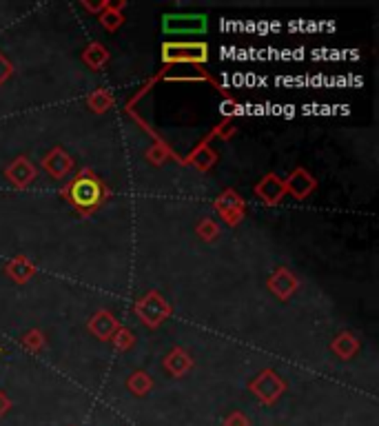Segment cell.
Listing matches in <instances>:
<instances>
[{
	"label": "cell",
	"mask_w": 379,
	"mask_h": 426,
	"mask_svg": "<svg viewBox=\"0 0 379 426\" xmlns=\"http://www.w3.org/2000/svg\"><path fill=\"white\" fill-rule=\"evenodd\" d=\"M167 155H169V149L164 147V144H160V142H157L153 149L146 151V158H149V160H151V162H155V165L164 162V160H167Z\"/></svg>",
	"instance_id": "obj_26"
},
{
	"label": "cell",
	"mask_w": 379,
	"mask_h": 426,
	"mask_svg": "<svg viewBox=\"0 0 379 426\" xmlns=\"http://www.w3.org/2000/svg\"><path fill=\"white\" fill-rule=\"evenodd\" d=\"M219 112H222L226 118H233V116L238 114V102H235V100H231V98H226L222 105H219Z\"/></svg>",
	"instance_id": "obj_29"
},
{
	"label": "cell",
	"mask_w": 379,
	"mask_h": 426,
	"mask_svg": "<svg viewBox=\"0 0 379 426\" xmlns=\"http://www.w3.org/2000/svg\"><path fill=\"white\" fill-rule=\"evenodd\" d=\"M164 369L173 377H180V375H185L193 369V358L185 349H173L164 358Z\"/></svg>",
	"instance_id": "obj_16"
},
{
	"label": "cell",
	"mask_w": 379,
	"mask_h": 426,
	"mask_svg": "<svg viewBox=\"0 0 379 426\" xmlns=\"http://www.w3.org/2000/svg\"><path fill=\"white\" fill-rule=\"evenodd\" d=\"M111 342H114V347H116L118 351H127V349L133 347V333L129 331V328L120 326L118 331H116V335L111 337Z\"/></svg>",
	"instance_id": "obj_24"
},
{
	"label": "cell",
	"mask_w": 379,
	"mask_h": 426,
	"mask_svg": "<svg viewBox=\"0 0 379 426\" xmlns=\"http://www.w3.org/2000/svg\"><path fill=\"white\" fill-rule=\"evenodd\" d=\"M249 388H251V393L262 402V404H273V402H277L279 395L286 391V384L275 371L266 369L255 377V380H251Z\"/></svg>",
	"instance_id": "obj_5"
},
{
	"label": "cell",
	"mask_w": 379,
	"mask_h": 426,
	"mask_svg": "<svg viewBox=\"0 0 379 426\" xmlns=\"http://www.w3.org/2000/svg\"><path fill=\"white\" fill-rule=\"evenodd\" d=\"M82 60L87 63L91 69H102L109 63V52L100 43H91L87 50L82 52Z\"/></svg>",
	"instance_id": "obj_18"
},
{
	"label": "cell",
	"mask_w": 379,
	"mask_h": 426,
	"mask_svg": "<svg viewBox=\"0 0 379 426\" xmlns=\"http://www.w3.org/2000/svg\"><path fill=\"white\" fill-rule=\"evenodd\" d=\"M198 236L202 238V240H206V242H213L217 236H219V227L211 220V218H204V220L198 225Z\"/></svg>",
	"instance_id": "obj_22"
},
{
	"label": "cell",
	"mask_w": 379,
	"mask_h": 426,
	"mask_svg": "<svg viewBox=\"0 0 379 426\" xmlns=\"http://www.w3.org/2000/svg\"><path fill=\"white\" fill-rule=\"evenodd\" d=\"M22 347H27L29 351H40L45 347V335L38 331V328H33V331H29L22 337Z\"/></svg>",
	"instance_id": "obj_25"
},
{
	"label": "cell",
	"mask_w": 379,
	"mask_h": 426,
	"mask_svg": "<svg viewBox=\"0 0 379 426\" xmlns=\"http://www.w3.org/2000/svg\"><path fill=\"white\" fill-rule=\"evenodd\" d=\"M235 125H233V118H224L222 123H219L211 133H209V138H219V140H229L231 136L235 133Z\"/></svg>",
	"instance_id": "obj_23"
},
{
	"label": "cell",
	"mask_w": 379,
	"mask_h": 426,
	"mask_svg": "<svg viewBox=\"0 0 379 426\" xmlns=\"http://www.w3.org/2000/svg\"><path fill=\"white\" fill-rule=\"evenodd\" d=\"M333 353L337 358L341 360H350V358H355V353L359 351V342H357V337L353 335V333H339L335 340H333V344H331Z\"/></svg>",
	"instance_id": "obj_17"
},
{
	"label": "cell",
	"mask_w": 379,
	"mask_h": 426,
	"mask_svg": "<svg viewBox=\"0 0 379 426\" xmlns=\"http://www.w3.org/2000/svg\"><path fill=\"white\" fill-rule=\"evenodd\" d=\"M118 328H120V322L116 320V315L109 313V311H98L93 318L89 320V331H91L98 340H102V342L111 340V337L116 335Z\"/></svg>",
	"instance_id": "obj_13"
},
{
	"label": "cell",
	"mask_w": 379,
	"mask_h": 426,
	"mask_svg": "<svg viewBox=\"0 0 379 426\" xmlns=\"http://www.w3.org/2000/svg\"><path fill=\"white\" fill-rule=\"evenodd\" d=\"M268 289H271V294H275L279 300H288L300 289V280L282 266V269H277L271 277H268Z\"/></svg>",
	"instance_id": "obj_12"
},
{
	"label": "cell",
	"mask_w": 379,
	"mask_h": 426,
	"mask_svg": "<svg viewBox=\"0 0 379 426\" xmlns=\"http://www.w3.org/2000/svg\"><path fill=\"white\" fill-rule=\"evenodd\" d=\"M5 271H7V275L11 280H14V282L24 284L36 275V264L29 258H24V255H18V258H14L5 266Z\"/></svg>",
	"instance_id": "obj_15"
},
{
	"label": "cell",
	"mask_w": 379,
	"mask_h": 426,
	"mask_svg": "<svg viewBox=\"0 0 379 426\" xmlns=\"http://www.w3.org/2000/svg\"><path fill=\"white\" fill-rule=\"evenodd\" d=\"M209 29L204 14H167L162 18V31L169 36H200Z\"/></svg>",
	"instance_id": "obj_4"
},
{
	"label": "cell",
	"mask_w": 379,
	"mask_h": 426,
	"mask_svg": "<svg viewBox=\"0 0 379 426\" xmlns=\"http://www.w3.org/2000/svg\"><path fill=\"white\" fill-rule=\"evenodd\" d=\"M182 162H189L193 165L195 169H200V172H209V169L217 162V153L211 149V138L206 136L198 147H195L189 155H187V160H182Z\"/></svg>",
	"instance_id": "obj_14"
},
{
	"label": "cell",
	"mask_w": 379,
	"mask_h": 426,
	"mask_svg": "<svg viewBox=\"0 0 379 426\" xmlns=\"http://www.w3.org/2000/svg\"><path fill=\"white\" fill-rule=\"evenodd\" d=\"M127 388L133 395H146L153 388V380H151V375H146L144 371H136L127 380Z\"/></svg>",
	"instance_id": "obj_20"
},
{
	"label": "cell",
	"mask_w": 379,
	"mask_h": 426,
	"mask_svg": "<svg viewBox=\"0 0 379 426\" xmlns=\"http://www.w3.org/2000/svg\"><path fill=\"white\" fill-rule=\"evenodd\" d=\"M63 196L76 211H80L82 215H91L95 209H100L102 202L107 200L109 189L93 172L84 169L82 174H78L63 189Z\"/></svg>",
	"instance_id": "obj_1"
},
{
	"label": "cell",
	"mask_w": 379,
	"mask_h": 426,
	"mask_svg": "<svg viewBox=\"0 0 379 426\" xmlns=\"http://www.w3.org/2000/svg\"><path fill=\"white\" fill-rule=\"evenodd\" d=\"M111 105H114V98L107 89H95V93L89 96V107L95 114H105Z\"/></svg>",
	"instance_id": "obj_21"
},
{
	"label": "cell",
	"mask_w": 379,
	"mask_h": 426,
	"mask_svg": "<svg viewBox=\"0 0 379 426\" xmlns=\"http://www.w3.org/2000/svg\"><path fill=\"white\" fill-rule=\"evenodd\" d=\"M9 409H11V400L7 397L5 391H0V416H5Z\"/></svg>",
	"instance_id": "obj_30"
},
{
	"label": "cell",
	"mask_w": 379,
	"mask_h": 426,
	"mask_svg": "<svg viewBox=\"0 0 379 426\" xmlns=\"http://www.w3.org/2000/svg\"><path fill=\"white\" fill-rule=\"evenodd\" d=\"M317 187V180L307 172V169H295L286 180H284V189L288 196H293L295 200H304L309 198L311 193Z\"/></svg>",
	"instance_id": "obj_10"
},
{
	"label": "cell",
	"mask_w": 379,
	"mask_h": 426,
	"mask_svg": "<svg viewBox=\"0 0 379 426\" xmlns=\"http://www.w3.org/2000/svg\"><path fill=\"white\" fill-rule=\"evenodd\" d=\"M209 60V45L206 43H164L162 45V63L169 67L193 65L202 67Z\"/></svg>",
	"instance_id": "obj_2"
},
{
	"label": "cell",
	"mask_w": 379,
	"mask_h": 426,
	"mask_svg": "<svg viewBox=\"0 0 379 426\" xmlns=\"http://www.w3.org/2000/svg\"><path fill=\"white\" fill-rule=\"evenodd\" d=\"M11 74H14V67H11L9 60L0 54V84H5L11 78Z\"/></svg>",
	"instance_id": "obj_28"
},
{
	"label": "cell",
	"mask_w": 379,
	"mask_h": 426,
	"mask_svg": "<svg viewBox=\"0 0 379 426\" xmlns=\"http://www.w3.org/2000/svg\"><path fill=\"white\" fill-rule=\"evenodd\" d=\"M125 7V3H116V5H111L109 3L107 7H105V11L100 14V22H102V27L107 29V31H116L122 22H125V16L120 14V9Z\"/></svg>",
	"instance_id": "obj_19"
},
{
	"label": "cell",
	"mask_w": 379,
	"mask_h": 426,
	"mask_svg": "<svg viewBox=\"0 0 379 426\" xmlns=\"http://www.w3.org/2000/svg\"><path fill=\"white\" fill-rule=\"evenodd\" d=\"M5 178L16 189H24L36 180V167H33V162L29 160V158L20 155V158H16V160H11V165L5 169Z\"/></svg>",
	"instance_id": "obj_9"
},
{
	"label": "cell",
	"mask_w": 379,
	"mask_h": 426,
	"mask_svg": "<svg viewBox=\"0 0 379 426\" xmlns=\"http://www.w3.org/2000/svg\"><path fill=\"white\" fill-rule=\"evenodd\" d=\"M155 80H169V82H213V78L206 74L202 67H193V65L167 67Z\"/></svg>",
	"instance_id": "obj_7"
},
{
	"label": "cell",
	"mask_w": 379,
	"mask_h": 426,
	"mask_svg": "<svg viewBox=\"0 0 379 426\" xmlns=\"http://www.w3.org/2000/svg\"><path fill=\"white\" fill-rule=\"evenodd\" d=\"M0 351H3V349H0Z\"/></svg>",
	"instance_id": "obj_31"
},
{
	"label": "cell",
	"mask_w": 379,
	"mask_h": 426,
	"mask_svg": "<svg viewBox=\"0 0 379 426\" xmlns=\"http://www.w3.org/2000/svg\"><path fill=\"white\" fill-rule=\"evenodd\" d=\"M42 169L45 172L56 178V180H63L69 176V172L73 169V160H71V155L65 151V149H60V147H54L52 151H49L45 155V160H42Z\"/></svg>",
	"instance_id": "obj_11"
},
{
	"label": "cell",
	"mask_w": 379,
	"mask_h": 426,
	"mask_svg": "<svg viewBox=\"0 0 379 426\" xmlns=\"http://www.w3.org/2000/svg\"><path fill=\"white\" fill-rule=\"evenodd\" d=\"M213 206H215V211L219 213V218H222L226 225L235 227L238 222H242L244 206H247V204H244V198L240 196L238 191L226 189V191H222V193H219V196L215 198Z\"/></svg>",
	"instance_id": "obj_6"
},
{
	"label": "cell",
	"mask_w": 379,
	"mask_h": 426,
	"mask_svg": "<svg viewBox=\"0 0 379 426\" xmlns=\"http://www.w3.org/2000/svg\"><path fill=\"white\" fill-rule=\"evenodd\" d=\"M224 426H251V422L242 411H233V413H229V416H226Z\"/></svg>",
	"instance_id": "obj_27"
},
{
	"label": "cell",
	"mask_w": 379,
	"mask_h": 426,
	"mask_svg": "<svg viewBox=\"0 0 379 426\" xmlns=\"http://www.w3.org/2000/svg\"><path fill=\"white\" fill-rule=\"evenodd\" d=\"M255 196H258L264 204H279L286 196L284 180L275 174H266L258 185H255Z\"/></svg>",
	"instance_id": "obj_8"
},
{
	"label": "cell",
	"mask_w": 379,
	"mask_h": 426,
	"mask_svg": "<svg viewBox=\"0 0 379 426\" xmlns=\"http://www.w3.org/2000/svg\"><path fill=\"white\" fill-rule=\"evenodd\" d=\"M136 315L144 326L157 328L171 315V304L157 291H149L136 302Z\"/></svg>",
	"instance_id": "obj_3"
}]
</instances>
